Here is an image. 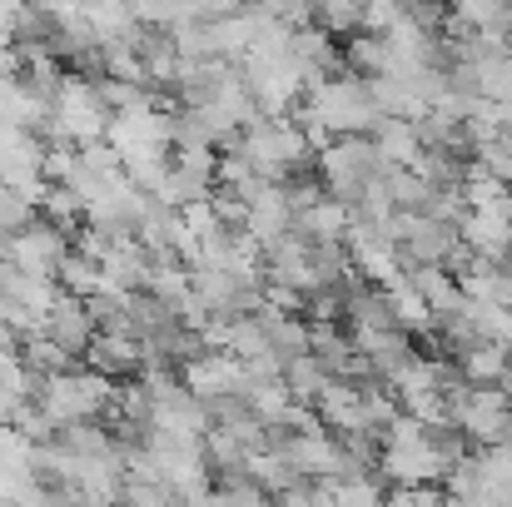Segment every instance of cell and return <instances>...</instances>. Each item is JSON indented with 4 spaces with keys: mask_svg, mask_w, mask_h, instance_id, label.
Returning a JSON list of instances; mask_svg holds the SVG:
<instances>
[{
    "mask_svg": "<svg viewBox=\"0 0 512 507\" xmlns=\"http://www.w3.org/2000/svg\"><path fill=\"white\" fill-rule=\"evenodd\" d=\"M30 398L65 428V423H95L105 418L110 398H115V378L95 373L90 363H75L70 373H55V378H35Z\"/></svg>",
    "mask_w": 512,
    "mask_h": 507,
    "instance_id": "obj_1",
    "label": "cell"
},
{
    "mask_svg": "<svg viewBox=\"0 0 512 507\" xmlns=\"http://www.w3.org/2000/svg\"><path fill=\"white\" fill-rule=\"evenodd\" d=\"M70 249H75V234H70V229H60V224H50V219H35L25 234L0 239V259H10L20 274L45 279V284H55V279H60V264H65V254H70Z\"/></svg>",
    "mask_w": 512,
    "mask_h": 507,
    "instance_id": "obj_2",
    "label": "cell"
},
{
    "mask_svg": "<svg viewBox=\"0 0 512 507\" xmlns=\"http://www.w3.org/2000/svg\"><path fill=\"white\" fill-rule=\"evenodd\" d=\"M40 334L50 338V343H60L75 363H85L90 358V348H95V319H90V304L85 299H75V294H60L55 304H50V314H45V324H40Z\"/></svg>",
    "mask_w": 512,
    "mask_h": 507,
    "instance_id": "obj_3",
    "label": "cell"
},
{
    "mask_svg": "<svg viewBox=\"0 0 512 507\" xmlns=\"http://www.w3.org/2000/svg\"><path fill=\"white\" fill-rule=\"evenodd\" d=\"M85 363H90L95 373L115 378V383L140 378V373H145V338L140 334H100Z\"/></svg>",
    "mask_w": 512,
    "mask_h": 507,
    "instance_id": "obj_4",
    "label": "cell"
},
{
    "mask_svg": "<svg viewBox=\"0 0 512 507\" xmlns=\"http://www.w3.org/2000/svg\"><path fill=\"white\" fill-rule=\"evenodd\" d=\"M184 383L199 393V398H219V393H239L244 388V358L224 353V348H209L204 358H194L184 368Z\"/></svg>",
    "mask_w": 512,
    "mask_h": 507,
    "instance_id": "obj_5",
    "label": "cell"
},
{
    "mask_svg": "<svg viewBox=\"0 0 512 507\" xmlns=\"http://www.w3.org/2000/svg\"><path fill=\"white\" fill-rule=\"evenodd\" d=\"M155 254L145 249V244H115L110 254H105V289H120V294H140V289H150V279H155Z\"/></svg>",
    "mask_w": 512,
    "mask_h": 507,
    "instance_id": "obj_6",
    "label": "cell"
},
{
    "mask_svg": "<svg viewBox=\"0 0 512 507\" xmlns=\"http://www.w3.org/2000/svg\"><path fill=\"white\" fill-rule=\"evenodd\" d=\"M80 20L95 30L100 45H105V40H120V35H130V30L140 25L135 0H80Z\"/></svg>",
    "mask_w": 512,
    "mask_h": 507,
    "instance_id": "obj_7",
    "label": "cell"
},
{
    "mask_svg": "<svg viewBox=\"0 0 512 507\" xmlns=\"http://www.w3.org/2000/svg\"><path fill=\"white\" fill-rule=\"evenodd\" d=\"M373 145L383 150V160H388V165H398V169H413L418 165V155H423L418 125H408V120H378Z\"/></svg>",
    "mask_w": 512,
    "mask_h": 507,
    "instance_id": "obj_8",
    "label": "cell"
},
{
    "mask_svg": "<svg viewBox=\"0 0 512 507\" xmlns=\"http://www.w3.org/2000/svg\"><path fill=\"white\" fill-rule=\"evenodd\" d=\"M60 294H75V299H90V294H100L105 289V269H100V259H90V254H80V249H70L65 254V264H60Z\"/></svg>",
    "mask_w": 512,
    "mask_h": 507,
    "instance_id": "obj_9",
    "label": "cell"
},
{
    "mask_svg": "<svg viewBox=\"0 0 512 507\" xmlns=\"http://www.w3.org/2000/svg\"><path fill=\"white\" fill-rule=\"evenodd\" d=\"M35 219H40L35 194H30V189H20V184H0V239L25 234Z\"/></svg>",
    "mask_w": 512,
    "mask_h": 507,
    "instance_id": "obj_10",
    "label": "cell"
},
{
    "mask_svg": "<svg viewBox=\"0 0 512 507\" xmlns=\"http://www.w3.org/2000/svg\"><path fill=\"white\" fill-rule=\"evenodd\" d=\"M284 383H289L294 403H319V393L334 383V373H329L314 353H304V358H294V363L284 368Z\"/></svg>",
    "mask_w": 512,
    "mask_h": 507,
    "instance_id": "obj_11",
    "label": "cell"
},
{
    "mask_svg": "<svg viewBox=\"0 0 512 507\" xmlns=\"http://www.w3.org/2000/svg\"><path fill=\"white\" fill-rule=\"evenodd\" d=\"M329 498H334V507H388V488H383V478L363 473V478L329 483Z\"/></svg>",
    "mask_w": 512,
    "mask_h": 507,
    "instance_id": "obj_12",
    "label": "cell"
},
{
    "mask_svg": "<svg viewBox=\"0 0 512 507\" xmlns=\"http://www.w3.org/2000/svg\"><path fill=\"white\" fill-rule=\"evenodd\" d=\"M40 10H50L55 20H65V15H80V0H35Z\"/></svg>",
    "mask_w": 512,
    "mask_h": 507,
    "instance_id": "obj_13",
    "label": "cell"
},
{
    "mask_svg": "<svg viewBox=\"0 0 512 507\" xmlns=\"http://www.w3.org/2000/svg\"><path fill=\"white\" fill-rule=\"evenodd\" d=\"M398 5H403V10L413 15V10H428V5H443V0H398Z\"/></svg>",
    "mask_w": 512,
    "mask_h": 507,
    "instance_id": "obj_14",
    "label": "cell"
},
{
    "mask_svg": "<svg viewBox=\"0 0 512 507\" xmlns=\"http://www.w3.org/2000/svg\"><path fill=\"white\" fill-rule=\"evenodd\" d=\"M0 507H15V503H10V498H0Z\"/></svg>",
    "mask_w": 512,
    "mask_h": 507,
    "instance_id": "obj_15",
    "label": "cell"
}]
</instances>
